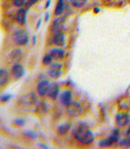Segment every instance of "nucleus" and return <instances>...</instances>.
<instances>
[{
	"mask_svg": "<svg viewBox=\"0 0 130 149\" xmlns=\"http://www.w3.org/2000/svg\"><path fill=\"white\" fill-rule=\"evenodd\" d=\"M74 136L78 142L84 145H88L91 142H93V133L92 131L89 130L87 126L81 123L74 130Z\"/></svg>",
	"mask_w": 130,
	"mask_h": 149,
	"instance_id": "1",
	"label": "nucleus"
},
{
	"mask_svg": "<svg viewBox=\"0 0 130 149\" xmlns=\"http://www.w3.org/2000/svg\"><path fill=\"white\" fill-rule=\"evenodd\" d=\"M13 39H14L15 44H17V45H19V46L25 45V44L29 42V35H27V33L25 32L24 29H19L14 33Z\"/></svg>",
	"mask_w": 130,
	"mask_h": 149,
	"instance_id": "2",
	"label": "nucleus"
},
{
	"mask_svg": "<svg viewBox=\"0 0 130 149\" xmlns=\"http://www.w3.org/2000/svg\"><path fill=\"white\" fill-rule=\"evenodd\" d=\"M20 105L24 107L27 106H33L35 104L37 103V96L35 95V93H29L25 96H23L20 99Z\"/></svg>",
	"mask_w": 130,
	"mask_h": 149,
	"instance_id": "3",
	"label": "nucleus"
},
{
	"mask_svg": "<svg viewBox=\"0 0 130 149\" xmlns=\"http://www.w3.org/2000/svg\"><path fill=\"white\" fill-rule=\"evenodd\" d=\"M62 72V64L60 63H51V67L48 69V74L49 77L54 78V79H57L61 76Z\"/></svg>",
	"mask_w": 130,
	"mask_h": 149,
	"instance_id": "4",
	"label": "nucleus"
},
{
	"mask_svg": "<svg viewBox=\"0 0 130 149\" xmlns=\"http://www.w3.org/2000/svg\"><path fill=\"white\" fill-rule=\"evenodd\" d=\"M67 112L70 117L74 118V117H79L81 113H82V107L79 103H72L68 106L67 109Z\"/></svg>",
	"mask_w": 130,
	"mask_h": 149,
	"instance_id": "5",
	"label": "nucleus"
},
{
	"mask_svg": "<svg viewBox=\"0 0 130 149\" xmlns=\"http://www.w3.org/2000/svg\"><path fill=\"white\" fill-rule=\"evenodd\" d=\"M60 101L63 105L68 107L70 104L72 103V95L70 91H64L63 93L60 95Z\"/></svg>",
	"mask_w": 130,
	"mask_h": 149,
	"instance_id": "6",
	"label": "nucleus"
},
{
	"mask_svg": "<svg viewBox=\"0 0 130 149\" xmlns=\"http://www.w3.org/2000/svg\"><path fill=\"white\" fill-rule=\"evenodd\" d=\"M48 88H49V83L48 81L44 80V81H41V82L38 83V86H37V93L39 96L43 97L47 95V91Z\"/></svg>",
	"mask_w": 130,
	"mask_h": 149,
	"instance_id": "7",
	"label": "nucleus"
},
{
	"mask_svg": "<svg viewBox=\"0 0 130 149\" xmlns=\"http://www.w3.org/2000/svg\"><path fill=\"white\" fill-rule=\"evenodd\" d=\"M21 58H22V51L21 49H15V51H13L11 54H10L8 62L13 63V64H16V63H18V61Z\"/></svg>",
	"mask_w": 130,
	"mask_h": 149,
	"instance_id": "8",
	"label": "nucleus"
},
{
	"mask_svg": "<svg viewBox=\"0 0 130 149\" xmlns=\"http://www.w3.org/2000/svg\"><path fill=\"white\" fill-rule=\"evenodd\" d=\"M27 8H20L18 12H17L16 15V20L20 25H23L25 24V21H26V13H27Z\"/></svg>",
	"mask_w": 130,
	"mask_h": 149,
	"instance_id": "9",
	"label": "nucleus"
},
{
	"mask_svg": "<svg viewBox=\"0 0 130 149\" xmlns=\"http://www.w3.org/2000/svg\"><path fill=\"white\" fill-rule=\"evenodd\" d=\"M12 74H13L14 78L15 79H20L24 74V68L21 64L16 63L13 65V68H12Z\"/></svg>",
	"mask_w": 130,
	"mask_h": 149,
	"instance_id": "10",
	"label": "nucleus"
},
{
	"mask_svg": "<svg viewBox=\"0 0 130 149\" xmlns=\"http://www.w3.org/2000/svg\"><path fill=\"white\" fill-rule=\"evenodd\" d=\"M53 42L56 44L57 46H64L65 45V36L62 32H57L55 33L53 38Z\"/></svg>",
	"mask_w": 130,
	"mask_h": 149,
	"instance_id": "11",
	"label": "nucleus"
},
{
	"mask_svg": "<svg viewBox=\"0 0 130 149\" xmlns=\"http://www.w3.org/2000/svg\"><path fill=\"white\" fill-rule=\"evenodd\" d=\"M115 122L117 126H126L129 123V116L127 113H117L115 117Z\"/></svg>",
	"mask_w": 130,
	"mask_h": 149,
	"instance_id": "12",
	"label": "nucleus"
},
{
	"mask_svg": "<svg viewBox=\"0 0 130 149\" xmlns=\"http://www.w3.org/2000/svg\"><path fill=\"white\" fill-rule=\"evenodd\" d=\"M64 21H65V18H64V17L57 18L56 20L53 22V25H51V32H53L54 34H55V33H57V32H61Z\"/></svg>",
	"mask_w": 130,
	"mask_h": 149,
	"instance_id": "13",
	"label": "nucleus"
},
{
	"mask_svg": "<svg viewBox=\"0 0 130 149\" xmlns=\"http://www.w3.org/2000/svg\"><path fill=\"white\" fill-rule=\"evenodd\" d=\"M47 96L51 99H57L59 96V87L57 84H49V88L47 91Z\"/></svg>",
	"mask_w": 130,
	"mask_h": 149,
	"instance_id": "14",
	"label": "nucleus"
},
{
	"mask_svg": "<svg viewBox=\"0 0 130 149\" xmlns=\"http://www.w3.org/2000/svg\"><path fill=\"white\" fill-rule=\"evenodd\" d=\"M51 55L53 56L54 59H56V60H62L65 56V52L62 49V48H53L51 51Z\"/></svg>",
	"mask_w": 130,
	"mask_h": 149,
	"instance_id": "15",
	"label": "nucleus"
},
{
	"mask_svg": "<svg viewBox=\"0 0 130 149\" xmlns=\"http://www.w3.org/2000/svg\"><path fill=\"white\" fill-rule=\"evenodd\" d=\"M8 80H10V74H8V72L6 70H4V69H1L0 70V85L4 86L8 82Z\"/></svg>",
	"mask_w": 130,
	"mask_h": 149,
	"instance_id": "16",
	"label": "nucleus"
},
{
	"mask_svg": "<svg viewBox=\"0 0 130 149\" xmlns=\"http://www.w3.org/2000/svg\"><path fill=\"white\" fill-rule=\"evenodd\" d=\"M64 12V0H59V2L57 3L56 10H55V15L56 16H60Z\"/></svg>",
	"mask_w": 130,
	"mask_h": 149,
	"instance_id": "17",
	"label": "nucleus"
},
{
	"mask_svg": "<svg viewBox=\"0 0 130 149\" xmlns=\"http://www.w3.org/2000/svg\"><path fill=\"white\" fill-rule=\"evenodd\" d=\"M120 145L122 147H130V128L126 132V138L120 142Z\"/></svg>",
	"mask_w": 130,
	"mask_h": 149,
	"instance_id": "18",
	"label": "nucleus"
},
{
	"mask_svg": "<svg viewBox=\"0 0 130 149\" xmlns=\"http://www.w3.org/2000/svg\"><path fill=\"white\" fill-rule=\"evenodd\" d=\"M88 0H70V3H72V6H74V8H83V6L87 3Z\"/></svg>",
	"mask_w": 130,
	"mask_h": 149,
	"instance_id": "19",
	"label": "nucleus"
},
{
	"mask_svg": "<svg viewBox=\"0 0 130 149\" xmlns=\"http://www.w3.org/2000/svg\"><path fill=\"white\" fill-rule=\"evenodd\" d=\"M53 56L51 55V53L49 54H47V55H45L44 56V58H43V60H42V63H43V65H51V62H53Z\"/></svg>",
	"mask_w": 130,
	"mask_h": 149,
	"instance_id": "20",
	"label": "nucleus"
},
{
	"mask_svg": "<svg viewBox=\"0 0 130 149\" xmlns=\"http://www.w3.org/2000/svg\"><path fill=\"white\" fill-rule=\"evenodd\" d=\"M112 144H113L112 140L110 138H108V139H106V140H102V141H100L99 145L102 147H106V146H110V145H112Z\"/></svg>",
	"mask_w": 130,
	"mask_h": 149,
	"instance_id": "21",
	"label": "nucleus"
},
{
	"mask_svg": "<svg viewBox=\"0 0 130 149\" xmlns=\"http://www.w3.org/2000/svg\"><path fill=\"white\" fill-rule=\"evenodd\" d=\"M69 126H70L69 124H63V125H61L60 127L58 128V131L61 133V134H65V133L68 131Z\"/></svg>",
	"mask_w": 130,
	"mask_h": 149,
	"instance_id": "22",
	"label": "nucleus"
},
{
	"mask_svg": "<svg viewBox=\"0 0 130 149\" xmlns=\"http://www.w3.org/2000/svg\"><path fill=\"white\" fill-rule=\"evenodd\" d=\"M13 4L16 8H22L25 4V0H13Z\"/></svg>",
	"mask_w": 130,
	"mask_h": 149,
	"instance_id": "23",
	"label": "nucleus"
},
{
	"mask_svg": "<svg viewBox=\"0 0 130 149\" xmlns=\"http://www.w3.org/2000/svg\"><path fill=\"white\" fill-rule=\"evenodd\" d=\"M39 0H25V8H31L32 6H34L35 3H37Z\"/></svg>",
	"mask_w": 130,
	"mask_h": 149,
	"instance_id": "24",
	"label": "nucleus"
},
{
	"mask_svg": "<svg viewBox=\"0 0 130 149\" xmlns=\"http://www.w3.org/2000/svg\"><path fill=\"white\" fill-rule=\"evenodd\" d=\"M12 98V96H1V98H0V100H1V102H6L8 101V100H10V99Z\"/></svg>",
	"mask_w": 130,
	"mask_h": 149,
	"instance_id": "25",
	"label": "nucleus"
},
{
	"mask_svg": "<svg viewBox=\"0 0 130 149\" xmlns=\"http://www.w3.org/2000/svg\"><path fill=\"white\" fill-rule=\"evenodd\" d=\"M24 121L23 120H20V119H17V120H15V124H17V125H23L24 124Z\"/></svg>",
	"mask_w": 130,
	"mask_h": 149,
	"instance_id": "26",
	"label": "nucleus"
},
{
	"mask_svg": "<svg viewBox=\"0 0 130 149\" xmlns=\"http://www.w3.org/2000/svg\"><path fill=\"white\" fill-rule=\"evenodd\" d=\"M49 4H51V0H47V2H46L45 8H48V6H49Z\"/></svg>",
	"mask_w": 130,
	"mask_h": 149,
	"instance_id": "27",
	"label": "nucleus"
}]
</instances>
